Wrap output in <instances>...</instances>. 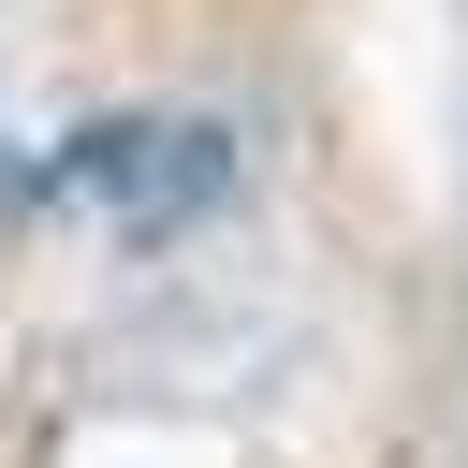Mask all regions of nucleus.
I'll return each instance as SVG.
<instances>
[{
    "instance_id": "1",
    "label": "nucleus",
    "mask_w": 468,
    "mask_h": 468,
    "mask_svg": "<svg viewBox=\"0 0 468 468\" xmlns=\"http://www.w3.org/2000/svg\"><path fill=\"white\" fill-rule=\"evenodd\" d=\"M58 176L102 190V205H132V219H176V205H205V190L234 176V146H219V132H176V117H117V132H73Z\"/></svg>"
}]
</instances>
